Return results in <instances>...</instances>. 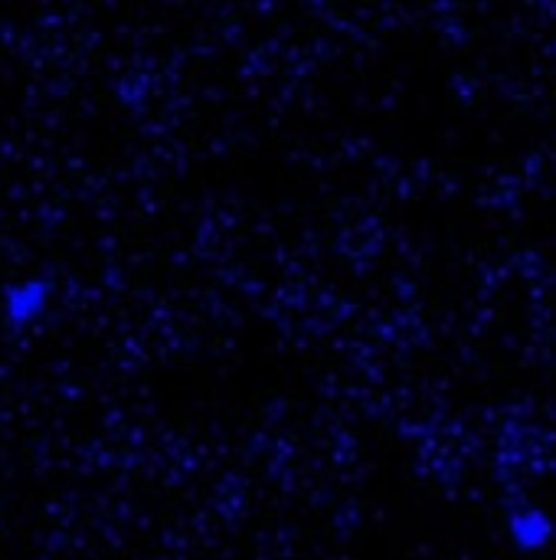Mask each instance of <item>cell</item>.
Listing matches in <instances>:
<instances>
[{
  "instance_id": "1",
  "label": "cell",
  "mask_w": 556,
  "mask_h": 560,
  "mask_svg": "<svg viewBox=\"0 0 556 560\" xmlns=\"http://www.w3.org/2000/svg\"><path fill=\"white\" fill-rule=\"evenodd\" d=\"M52 292H56L52 279H43V276H29L23 282L7 285V292H3V318H7V325H13V328L36 325L49 312Z\"/></svg>"
},
{
  "instance_id": "2",
  "label": "cell",
  "mask_w": 556,
  "mask_h": 560,
  "mask_svg": "<svg viewBox=\"0 0 556 560\" xmlns=\"http://www.w3.org/2000/svg\"><path fill=\"white\" fill-rule=\"evenodd\" d=\"M508 535L514 541L518 551L524 555H537L554 541V522L544 509L534 505H521L508 515Z\"/></svg>"
}]
</instances>
